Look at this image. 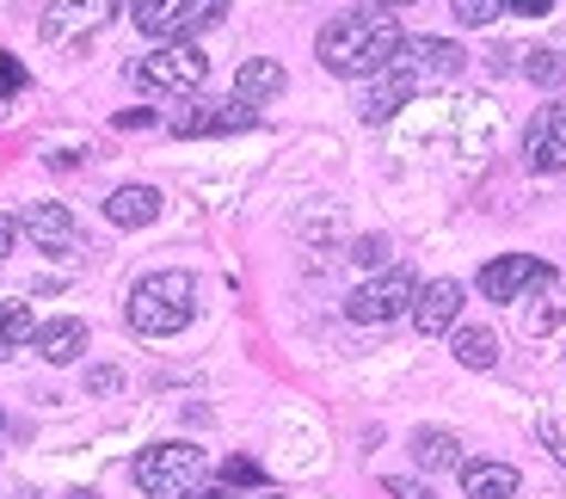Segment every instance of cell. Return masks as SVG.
Instances as JSON below:
<instances>
[{
  "mask_svg": "<svg viewBox=\"0 0 566 499\" xmlns=\"http://www.w3.org/2000/svg\"><path fill=\"white\" fill-rule=\"evenodd\" d=\"M185 499H228V493H222V487H210V481H203L198 493H185Z\"/></svg>",
  "mask_w": 566,
  "mask_h": 499,
  "instance_id": "33",
  "label": "cell"
},
{
  "mask_svg": "<svg viewBox=\"0 0 566 499\" xmlns=\"http://www.w3.org/2000/svg\"><path fill=\"white\" fill-rule=\"evenodd\" d=\"M352 266H364V271L388 266V241H382V235H364V241L352 247Z\"/></svg>",
  "mask_w": 566,
  "mask_h": 499,
  "instance_id": "26",
  "label": "cell"
},
{
  "mask_svg": "<svg viewBox=\"0 0 566 499\" xmlns=\"http://www.w3.org/2000/svg\"><path fill=\"white\" fill-rule=\"evenodd\" d=\"M511 13H524V19H542V13H554V0H505Z\"/></svg>",
  "mask_w": 566,
  "mask_h": 499,
  "instance_id": "30",
  "label": "cell"
},
{
  "mask_svg": "<svg viewBox=\"0 0 566 499\" xmlns=\"http://www.w3.org/2000/svg\"><path fill=\"white\" fill-rule=\"evenodd\" d=\"M517 487H524V481H517V469H511V462H462V493L468 499H511V493H517Z\"/></svg>",
  "mask_w": 566,
  "mask_h": 499,
  "instance_id": "18",
  "label": "cell"
},
{
  "mask_svg": "<svg viewBox=\"0 0 566 499\" xmlns=\"http://www.w3.org/2000/svg\"><path fill=\"white\" fill-rule=\"evenodd\" d=\"M253 124H259V105H247V100H198L191 112L172 117V136L198 143V136H241Z\"/></svg>",
  "mask_w": 566,
  "mask_h": 499,
  "instance_id": "9",
  "label": "cell"
},
{
  "mask_svg": "<svg viewBox=\"0 0 566 499\" xmlns=\"http://www.w3.org/2000/svg\"><path fill=\"white\" fill-rule=\"evenodd\" d=\"M455 321H462V284H455V278H431V284H419L412 328H419L424 340H438V333L455 328Z\"/></svg>",
  "mask_w": 566,
  "mask_h": 499,
  "instance_id": "12",
  "label": "cell"
},
{
  "mask_svg": "<svg viewBox=\"0 0 566 499\" xmlns=\"http://www.w3.org/2000/svg\"><path fill=\"white\" fill-rule=\"evenodd\" d=\"M19 241V216H0V253H13Z\"/></svg>",
  "mask_w": 566,
  "mask_h": 499,
  "instance_id": "31",
  "label": "cell"
},
{
  "mask_svg": "<svg viewBox=\"0 0 566 499\" xmlns=\"http://www.w3.org/2000/svg\"><path fill=\"white\" fill-rule=\"evenodd\" d=\"M155 216H160L155 186H117L112 198H105V222H112V229H148Z\"/></svg>",
  "mask_w": 566,
  "mask_h": 499,
  "instance_id": "15",
  "label": "cell"
},
{
  "mask_svg": "<svg viewBox=\"0 0 566 499\" xmlns=\"http://www.w3.org/2000/svg\"><path fill=\"white\" fill-rule=\"evenodd\" d=\"M129 81L142 93H160V100H191L210 81V56H203L198 43H160V50L129 62Z\"/></svg>",
  "mask_w": 566,
  "mask_h": 499,
  "instance_id": "4",
  "label": "cell"
},
{
  "mask_svg": "<svg viewBox=\"0 0 566 499\" xmlns=\"http://www.w3.org/2000/svg\"><path fill=\"white\" fill-rule=\"evenodd\" d=\"M290 86V74H283V62H271V56H247L241 62V74H234V100H247V105H271Z\"/></svg>",
  "mask_w": 566,
  "mask_h": 499,
  "instance_id": "17",
  "label": "cell"
},
{
  "mask_svg": "<svg viewBox=\"0 0 566 499\" xmlns=\"http://www.w3.org/2000/svg\"><path fill=\"white\" fill-rule=\"evenodd\" d=\"M19 235H25L31 247H43V253H62V247H74V216H69V204H31V210L19 216Z\"/></svg>",
  "mask_w": 566,
  "mask_h": 499,
  "instance_id": "14",
  "label": "cell"
},
{
  "mask_svg": "<svg viewBox=\"0 0 566 499\" xmlns=\"http://www.w3.org/2000/svg\"><path fill=\"white\" fill-rule=\"evenodd\" d=\"M241 499H290V493H271V487H259V493H241Z\"/></svg>",
  "mask_w": 566,
  "mask_h": 499,
  "instance_id": "34",
  "label": "cell"
},
{
  "mask_svg": "<svg viewBox=\"0 0 566 499\" xmlns=\"http://www.w3.org/2000/svg\"><path fill=\"white\" fill-rule=\"evenodd\" d=\"M450 352H455V364H468V371H493L499 364V333L493 328H450Z\"/></svg>",
  "mask_w": 566,
  "mask_h": 499,
  "instance_id": "19",
  "label": "cell"
},
{
  "mask_svg": "<svg viewBox=\"0 0 566 499\" xmlns=\"http://www.w3.org/2000/svg\"><path fill=\"white\" fill-rule=\"evenodd\" d=\"M400 62L419 74V86L424 81H455V74L468 69V50H462V43H450V38H407V43H400Z\"/></svg>",
  "mask_w": 566,
  "mask_h": 499,
  "instance_id": "10",
  "label": "cell"
},
{
  "mask_svg": "<svg viewBox=\"0 0 566 499\" xmlns=\"http://www.w3.org/2000/svg\"><path fill=\"white\" fill-rule=\"evenodd\" d=\"M376 7H412V0H376Z\"/></svg>",
  "mask_w": 566,
  "mask_h": 499,
  "instance_id": "36",
  "label": "cell"
},
{
  "mask_svg": "<svg viewBox=\"0 0 566 499\" xmlns=\"http://www.w3.org/2000/svg\"><path fill=\"white\" fill-rule=\"evenodd\" d=\"M450 13L462 19V25H493V19L505 13V0H455Z\"/></svg>",
  "mask_w": 566,
  "mask_h": 499,
  "instance_id": "25",
  "label": "cell"
},
{
  "mask_svg": "<svg viewBox=\"0 0 566 499\" xmlns=\"http://www.w3.org/2000/svg\"><path fill=\"white\" fill-rule=\"evenodd\" d=\"M228 487H234V493H259V487H265V469H259L253 457H228L222 462V493Z\"/></svg>",
  "mask_w": 566,
  "mask_h": 499,
  "instance_id": "24",
  "label": "cell"
},
{
  "mask_svg": "<svg viewBox=\"0 0 566 499\" xmlns=\"http://www.w3.org/2000/svg\"><path fill=\"white\" fill-rule=\"evenodd\" d=\"M124 314L142 340H172V333H185L191 314H198V278H191V271H148V278L129 284Z\"/></svg>",
  "mask_w": 566,
  "mask_h": 499,
  "instance_id": "2",
  "label": "cell"
},
{
  "mask_svg": "<svg viewBox=\"0 0 566 499\" xmlns=\"http://www.w3.org/2000/svg\"><path fill=\"white\" fill-rule=\"evenodd\" d=\"M62 499H93V493H86V487H74V493H62Z\"/></svg>",
  "mask_w": 566,
  "mask_h": 499,
  "instance_id": "35",
  "label": "cell"
},
{
  "mask_svg": "<svg viewBox=\"0 0 566 499\" xmlns=\"http://www.w3.org/2000/svg\"><path fill=\"white\" fill-rule=\"evenodd\" d=\"M400 43H407V31H400L395 7H352V13H339V19H326V25H321L314 56H321L326 74L369 81V74L395 69Z\"/></svg>",
  "mask_w": 566,
  "mask_h": 499,
  "instance_id": "1",
  "label": "cell"
},
{
  "mask_svg": "<svg viewBox=\"0 0 566 499\" xmlns=\"http://www.w3.org/2000/svg\"><path fill=\"white\" fill-rule=\"evenodd\" d=\"M455 450H462V444H455V432H443V426L412 432V462H419V469H462Z\"/></svg>",
  "mask_w": 566,
  "mask_h": 499,
  "instance_id": "20",
  "label": "cell"
},
{
  "mask_svg": "<svg viewBox=\"0 0 566 499\" xmlns=\"http://www.w3.org/2000/svg\"><path fill=\"white\" fill-rule=\"evenodd\" d=\"M31 333H38V321H31V309H25V302H7V309H0V357H13L19 345L31 340Z\"/></svg>",
  "mask_w": 566,
  "mask_h": 499,
  "instance_id": "21",
  "label": "cell"
},
{
  "mask_svg": "<svg viewBox=\"0 0 566 499\" xmlns=\"http://www.w3.org/2000/svg\"><path fill=\"white\" fill-rule=\"evenodd\" d=\"M203 475H210V457H203L198 444H185V438H167V444L136 450V487L148 499H185V493H198Z\"/></svg>",
  "mask_w": 566,
  "mask_h": 499,
  "instance_id": "3",
  "label": "cell"
},
{
  "mask_svg": "<svg viewBox=\"0 0 566 499\" xmlns=\"http://www.w3.org/2000/svg\"><path fill=\"white\" fill-rule=\"evenodd\" d=\"M524 74L536 86H560L566 81V56L560 50H524Z\"/></svg>",
  "mask_w": 566,
  "mask_h": 499,
  "instance_id": "23",
  "label": "cell"
},
{
  "mask_svg": "<svg viewBox=\"0 0 566 499\" xmlns=\"http://www.w3.org/2000/svg\"><path fill=\"white\" fill-rule=\"evenodd\" d=\"M86 388H93V395H117V388H124V376H117L112 364H99V371H86Z\"/></svg>",
  "mask_w": 566,
  "mask_h": 499,
  "instance_id": "28",
  "label": "cell"
},
{
  "mask_svg": "<svg viewBox=\"0 0 566 499\" xmlns=\"http://www.w3.org/2000/svg\"><path fill=\"white\" fill-rule=\"evenodd\" d=\"M388 493H395V499H424V487H412V481H395V475H388Z\"/></svg>",
  "mask_w": 566,
  "mask_h": 499,
  "instance_id": "32",
  "label": "cell"
},
{
  "mask_svg": "<svg viewBox=\"0 0 566 499\" xmlns=\"http://www.w3.org/2000/svg\"><path fill=\"white\" fill-rule=\"evenodd\" d=\"M554 278V266H542L536 253H499L481 266V297L486 302H524L530 290H542Z\"/></svg>",
  "mask_w": 566,
  "mask_h": 499,
  "instance_id": "8",
  "label": "cell"
},
{
  "mask_svg": "<svg viewBox=\"0 0 566 499\" xmlns=\"http://www.w3.org/2000/svg\"><path fill=\"white\" fill-rule=\"evenodd\" d=\"M412 302H419V278H412L407 266H388L382 278H369V284H357L352 297H345V314L364 321V328H382V321L407 314Z\"/></svg>",
  "mask_w": 566,
  "mask_h": 499,
  "instance_id": "6",
  "label": "cell"
},
{
  "mask_svg": "<svg viewBox=\"0 0 566 499\" xmlns=\"http://www.w3.org/2000/svg\"><path fill=\"white\" fill-rule=\"evenodd\" d=\"M19 93H25V62L0 56V100H19Z\"/></svg>",
  "mask_w": 566,
  "mask_h": 499,
  "instance_id": "27",
  "label": "cell"
},
{
  "mask_svg": "<svg viewBox=\"0 0 566 499\" xmlns=\"http://www.w3.org/2000/svg\"><path fill=\"white\" fill-rule=\"evenodd\" d=\"M524 155L536 173H560L566 167V105H542L524 129Z\"/></svg>",
  "mask_w": 566,
  "mask_h": 499,
  "instance_id": "11",
  "label": "cell"
},
{
  "mask_svg": "<svg viewBox=\"0 0 566 499\" xmlns=\"http://www.w3.org/2000/svg\"><path fill=\"white\" fill-rule=\"evenodd\" d=\"M228 13V0H129V19H136L142 38L155 43H191L198 31H210Z\"/></svg>",
  "mask_w": 566,
  "mask_h": 499,
  "instance_id": "5",
  "label": "cell"
},
{
  "mask_svg": "<svg viewBox=\"0 0 566 499\" xmlns=\"http://www.w3.org/2000/svg\"><path fill=\"white\" fill-rule=\"evenodd\" d=\"M412 93H419V74L395 56V69L369 74V93H364V105H357V112H364V124H388V117H395Z\"/></svg>",
  "mask_w": 566,
  "mask_h": 499,
  "instance_id": "13",
  "label": "cell"
},
{
  "mask_svg": "<svg viewBox=\"0 0 566 499\" xmlns=\"http://www.w3.org/2000/svg\"><path fill=\"white\" fill-rule=\"evenodd\" d=\"M31 345H38L43 364H74V357L86 352V321H74V314H62V321H43V328L31 333Z\"/></svg>",
  "mask_w": 566,
  "mask_h": 499,
  "instance_id": "16",
  "label": "cell"
},
{
  "mask_svg": "<svg viewBox=\"0 0 566 499\" xmlns=\"http://www.w3.org/2000/svg\"><path fill=\"white\" fill-rule=\"evenodd\" d=\"M124 0H50V13L38 19L43 43H86L93 31H105L117 19Z\"/></svg>",
  "mask_w": 566,
  "mask_h": 499,
  "instance_id": "7",
  "label": "cell"
},
{
  "mask_svg": "<svg viewBox=\"0 0 566 499\" xmlns=\"http://www.w3.org/2000/svg\"><path fill=\"white\" fill-rule=\"evenodd\" d=\"M112 124H117V129H155L160 117H155V105H136V112H117Z\"/></svg>",
  "mask_w": 566,
  "mask_h": 499,
  "instance_id": "29",
  "label": "cell"
},
{
  "mask_svg": "<svg viewBox=\"0 0 566 499\" xmlns=\"http://www.w3.org/2000/svg\"><path fill=\"white\" fill-rule=\"evenodd\" d=\"M560 314H566V290H560V278H548V284H542V297H536V309L524 314V328L530 333H548Z\"/></svg>",
  "mask_w": 566,
  "mask_h": 499,
  "instance_id": "22",
  "label": "cell"
}]
</instances>
